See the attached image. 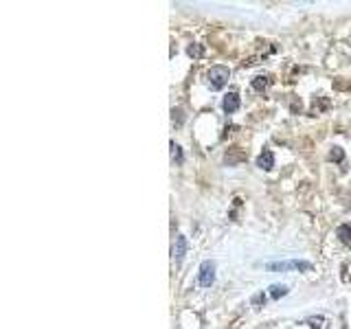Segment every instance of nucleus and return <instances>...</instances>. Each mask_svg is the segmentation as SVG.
Here are the masks:
<instances>
[{"instance_id":"nucleus-1","label":"nucleus","mask_w":351,"mask_h":329,"mask_svg":"<svg viewBox=\"0 0 351 329\" xmlns=\"http://www.w3.org/2000/svg\"><path fill=\"white\" fill-rule=\"evenodd\" d=\"M206 84L211 86V90H222L224 84L228 81L230 77V70L226 68V66H213L211 70H206Z\"/></svg>"},{"instance_id":"nucleus-2","label":"nucleus","mask_w":351,"mask_h":329,"mask_svg":"<svg viewBox=\"0 0 351 329\" xmlns=\"http://www.w3.org/2000/svg\"><path fill=\"white\" fill-rule=\"evenodd\" d=\"M197 279H200V285H202V288H211L213 281H215V261H211V259L202 261Z\"/></svg>"},{"instance_id":"nucleus-3","label":"nucleus","mask_w":351,"mask_h":329,"mask_svg":"<svg viewBox=\"0 0 351 329\" xmlns=\"http://www.w3.org/2000/svg\"><path fill=\"white\" fill-rule=\"evenodd\" d=\"M268 270H312L310 261H279V263H268Z\"/></svg>"},{"instance_id":"nucleus-4","label":"nucleus","mask_w":351,"mask_h":329,"mask_svg":"<svg viewBox=\"0 0 351 329\" xmlns=\"http://www.w3.org/2000/svg\"><path fill=\"white\" fill-rule=\"evenodd\" d=\"M172 255H174V261L180 266L182 259H184V255H186V237H184V235H178V237H176Z\"/></svg>"},{"instance_id":"nucleus-5","label":"nucleus","mask_w":351,"mask_h":329,"mask_svg":"<svg viewBox=\"0 0 351 329\" xmlns=\"http://www.w3.org/2000/svg\"><path fill=\"white\" fill-rule=\"evenodd\" d=\"M239 95L237 92H228L226 97H224V101H222V108H224V112L226 114H233V112H237L239 110Z\"/></svg>"},{"instance_id":"nucleus-6","label":"nucleus","mask_w":351,"mask_h":329,"mask_svg":"<svg viewBox=\"0 0 351 329\" xmlns=\"http://www.w3.org/2000/svg\"><path fill=\"white\" fill-rule=\"evenodd\" d=\"M257 167L259 169H266V171H270L274 167V154L270 150H263L259 154V158H257Z\"/></svg>"},{"instance_id":"nucleus-7","label":"nucleus","mask_w":351,"mask_h":329,"mask_svg":"<svg viewBox=\"0 0 351 329\" xmlns=\"http://www.w3.org/2000/svg\"><path fill=\"white\" fill-rule=\"evenodd\" d=\"M336 235L340 237V241H343L345 246H351V226L349 224H343V226L336 228Z\"/></svg>"},{"instance_id":"nucleus-8","label":"nucleus","mask_w":351,"mask_h":329,"mask_svg":"<svg viewBox=\"0 0 351 329\" xmlns=\"http://www.w3.org/2000/svg\"><path fill=\"white\" fill-rule=\"evenodd\" d=\"M270 86V79H268V77H263V75H259V77H255V79H252V88H255V90H266V88Z\"/></svg>"},{"instance_id":"nucleus-9","label":"nucleus","mask_w":351,"mask_h":329,"mask_svg":"<svg viewBox=\"0 0 351 329\" xmlns=\"http://www.w3.org/2000/svg\"><path fill=\"white\" fill-rule=\"evenodd\" d=\"M290 290L285 288V285H279V283H274V285H270V296L272 299H281V296H285Z\"/></svg>"},{"instance_id":"nucleus-10","label":"nucleus","mask_w":351,"mask_h":329,"mask_svg":"<svg viewBox=\"0 0 351 329\" xmlns=\"http://www.w3.org/2000/svg\"><path fill=\"white\" fill-rule=\"evenodd\" d=\"M186 53H189L191 57H202V55H204V46H202V44H191V46L186 48Z\"/></svg>"},{"instance_id":"nucleus-11","label":"nucleus","mask_w":351,"mask_h":329,"mask_svg":"<svg viewBox=\"0 0 351 329\" xmlns=\"http://www.w3.org/2000/svg\"><path fill=\"white\" fill-rule=\"evenodd\" d=\"M329 158H332V161H336V163H343L345 154H343V150H340V147H334L332 154H329Z\"/></svg>"},{"instance_id":"nucleus-12","label":"nucleus","mask_w":351,"mask_h":329,"mask_svg":"<svg viewBox=\"0 0 351 329\" xmlns=\"http://www.w3.org/2000/svg\"><path fill=\"white\" fill-rule=\"evenodd\" d=\"M172 158L178 163H182V152H180V147L176 145V143H172Z\"/></svg>"},{"instance_id":"nucleus-13","label":"nucleus","mask_w":351,"mask_h":329,"mask_svg":"<svg viewBox=\"0 0 351 329\" xmlns=\"http://www.w3.org/2000/svg\"><path fill=\"white\" fill-rule=\"evenodd\" d=\"M259 303H266V296L263 294H257L255 299H252V305H259Z\"/></svg>"},{"instance_id":"nucleus-14","label":"nucleus","mask_w":351,"mask_h":329,"mask_svg":"<svg viewBox=\"0 0 351 329\" xmlns=\"http://www.w3.org/2000/svg\"><path fill=\"white\" fill-rule=\"evenodd\" d=\"M307 323H312V327H314V329L321 327V325H318V323H321V318H316V321H314V318H310V321H307Z\"/></svg>"}]
</instances>
